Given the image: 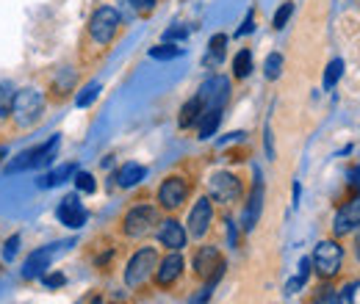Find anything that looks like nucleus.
Masks as SVG:
<instances>
[{
  "mask_svg": "<svg viewBox=\"0 0 360 304\" xmlns=\"http://www.w3.org/2000/svg\"><path fill=\"white\" fill-rule=\"evenodd\" d=\"M183 268H186V260L180 258V252H169L164 260H158L155 285H158V288H172L180 277H183Z\"/></svg>",
  "mask_w": 360,
  "mask_h": 304,
  "instance_id": "15",
  "label": "nucleus"
},
{
  "mask_svg": "<svg viewBox=\"0 0 360 304\" xmlns=\"http://www.w3.org/2000/svg\"><path fill=\"white\" fill-rule=\"evenodd\" d=\"M227 238H230V246H236V224L227 218Z\"/></svg>",
  "mask_w": 360,
  "mask_h": 304,
  "instance_id": "44",
  "label": "nucleus"
},
{
  "mask_svg": "<svg viewBox=\"0 0 360 304\" xmlns=\"http://www.w3.org/2000/svg\"><path fill=\"white\" fill-rule=\"evenodd\" d=\"M202 114H205V105H202L200 94H194V97H191V100H186V103H183V108H180L178 128H180V131L194 128V125L200 122V117H202Z\"/></svg>",
  "mask_w": 360,
  "mask_h": 304,
  "instance_id": "18",
  "label": "nucleus"
},
{
  "mask_svg": "<svg viewBox=\"0 0 360 304\" xmlns=\"http://www.w3.org/2000/svg\"><path fill=\"white\" fill-rule=\"evenodd\" d=\"M349 177H352V180H349V183H352V188H355V191H360V166H355Z\"/></svg>",
  "mask_w": 360,
  "mask_h": 304,
  "instance_id": "43",
  "label": "nucleus"
},
{
  "mask_svg": "<svg viewBox=\"0 0 360 304\" xmlns=\"http://www.w3.org/2000/svg\"><path fill=\"white\" fill-rule=\"evenodd\" d=\"M300 194H302V188H300V183L294 185V205H300Z\"/></svg>",
  "mask_w": 360,
  "mask_h": 304,
  "instance_id": "45",
  "label": "nucleus"
},
{
  "mask_svg": "<svg viewBox=\"0 0 360 304\" xmlns=\"http://www.w3.org/2000/svg\"><path fill=\"white\" fill-rule=\"evenodd\" d=\"M155 224H161V221H158V208L141 202V205H134V208L122 216V232H125L128 238H144V235H150V232L155 230Z\"/></svg>",
  "mask_w": 360,
  "mask_h": 304,
  "instance_id": "4",
  "label": "nucleus"
},
{
  "mask_svg": "<svg viewBox=\"0 0 360 304\" xmlns=\"http://www.w3.org/2000/svg\"><path fill=\"white\" fill-rule=\"evenodd\" d=\"M252 31H255V11H247V17H244L241 28L236 31V39H238V37H247V34H252Z\"/></svg>",
  "mask_w": 360,
  "mask_h": 304,
  "instance_id": "37",
  "label": "nucleus"
},
{
  "mask_svg": "<svg viewBox=\"0 0 360 304\" xmlns=\"http://www.w3.org/2000/svg\"><path fill=\"white\" fill-rule=\"evenodd\" d=\"M120 28H122V14H120V8H114V6H97V8L91 11L89 22H86V39H89L94 47L105 50L108 44L117 39Z\"/></svg>",
  "mask_w": 360,
  "mask_h": 304,
  "instance_id": "1",
  "label": "nucleus"
},
{
  "mask_svg": "<svg viewBox=\"0 0 360 304\" xmlns=\"http://www.w3.org/2000/svg\"><path fill=\"white\" fill-rule=\"evenodd\" d=\"M311 304H344V299H341V293H338L335 288L321 285V288L316 291V296H314V302Z\"/></svg>",
  "mask_w": 360,
  "mask_h": 304,
  "instance_id": "33",
  "label": "nucleus"
},
{
  "mask_svg": "<svg viewBox=\"0 0 360 304\" xmlns=\"http://www.w3.org/2000/svg\"><path fill=\"white\" fill-rule=\"evenodd\" d=\"M45 114V94L39 91L37 86H25V88H17L14 94V103H11V122L17 128H34Z\"/></svg>",
  "mask_w": 360,
  "mask_h": 304,
  "instance_id": "2",
  "label": "nucleus"
},
{
  "mask_svg": "<svg viewBox=\"0 0 360 304\" xmlns=\"http://www.w3.org/2000/svg\"><path fill=\"white\" fill-rule=\"evenodd\" d=\"M341 75H344V61L341 58H333L330 64H327V70H324V88H333L338 81H341Z\"/></svg>",
  "mask_w": 360,
  "mask_h": 304,
  "instance_id": "30",
  "label": "nucleus"
},
{
  "mask_svg": "<svg viewBox=\"0 0 360 304\" xmlns=\"http://www.w3.org/2000/svg\"><path fill=\"white\" fill-rule=\"evenodd\" d=\"M42 285L50 288V291L64 288V285H67V277H64V274H58V271H53V274H45V277H42Z\"/></svg>",
  "mask_w": 360,
  "mask_h": 304,
  "instance_id": "36",
  "label": "nucleus"
},
{
  "mask_svg": "<svg viewBox=\"0 0 360 304\" xmlns=\"http://www.w3.org/2000/svg\"><path fill=\"white\" fill-rule=\"evenodd\" d=\"M100 91H103V86H100L97 81H91V84H86V86L75 94V105H78V108H89L91 103H97Z\"/></svg>",
  "mask_w": 360,
  "mask_h": 304,
  "instance_id": "28",
  "label": "nucleus"
},
{
  "mask_svg": "<svg viewBox=\"0 0 360 304\" xmlns=\"http://www.w3.org/2000/svg\"><path fill=\"white\" fill-rule=\"evenodd\" d=\"M291 14H294V3H291V0H285V3H283V6L274 11V17H271V25H274V31H283V28L288 25Z\"/></svg>",
  "mask_w": 360,
  "mask_h": 304,
  "instance_id": "32",
  "label": "nucleus"
},
{
  "mask_svg": "<svg viewBox=\"0 0 360 304\" xmlns=\"http://www.w3.org/2000/svg\"><path fill=\"white\" fill-rule=\"evenodd\" d=\"M158 241H161V246H167L169 252H180V249L186 246V241H188V230L180 224L178 218H164V221L158 224Z\"/></svg>",
  "mask_w": 360,
  "mask_h": 304,
  "instance_id": "14",
  "label": "nucleus"
},
{
  "mask_svg": "<svg viewBox=\"0 0 360 304\" xmlns=\"http://www.w3.org/2000/svg\"><path fill=\"white\" fill-rule=\"evenodd\" d=\"M155 268H158V252L153 246H141L125 265V285L128 288H141L155 274Z\"/></svg>",
  "mask_w": 360,
  "mask_h": 304,
  "instance_id": "3",
  "label": "nucleus"
},
{
  "mask_svg": "<svg viewBox=\"0 0 360 304\" xmlns=\"http://www.w3.org/2000/svg\"><path fill=\"white\" fill-rule=\"evenodd\" d=\"M358 288H360V282H347V285L341 288V291H344V293H341V299H344L347 304H352L355 302V291H358Z\"/></svg>",
  "mask_w": 360,
  "mask_h": 304,
  "instance_id": "40",
  "label": "nucleus"
},
{
  "mask_svg": "<svg viewBox=\"0 0 360 304\" xmlns=\"http://www.w3.org/2000/svg\"><path fill=\"white\" fill-rule=\"evenodd\" d=\"M305 282H308V279H302V277H294V279H288V285H285V293H300V291L305 288Z\"/></svg>",
  "mask_w": 360,
  "mask_h": 304,
  "instance_id": "41",
  "label": "nucleus"
},
{
  "mask_svg": "<svg viewBox=\"0 0 360 304\" xmlns=\"http://www.w3.org/2000/svg\"><path fill=\"white\" fill-rule=\"evenodd\" d=\"M188 191H191V185H188V180L186 177H180V174H169L161 185H158V205L164 208V211H178L183 208V202L188 199Z\"/></svg>",
  "mask_w": 360,
  "mask_h": 304,
  "instance_id": "7",
  "label": "nucleus"
},
{
  "mask_svg": "<svg viewBox=\"0 0 360 304\" xmlns=\"http://www.w3.org/2000/svg\"><path fill=\"white\" fill-rule=\"evenodd\" d=\"M211 221H214V199L211 197H200L191 211H188V218H186V230L191 238H205L208 230H211Z\"/></svg>",
  "mask_w": 360,
  "mask_h": 304,
  "instance_id": "8",
  "label": "nucleus"
},
{
  "mask_svg": "<svg viewBox=\"0 0 360 304\" xmlns=\"http://www.w3.org/2000/svg\"><path fill=\"white\" fill-rule=\"evenodd\" d=\"M244 194V185L241 180L233 172H214L208 180V197L219 205H236Z\"/></svg>",
  "mask_w": 360,
  "mask_h": 304,
  "instance_id": "5",
  "label": "nucleus"
},
{
  "mask_svg": "<svg viewBox=\"0 0 360 304\" xmlns=\"http://www.w3.org/2000/svg\"><path fill=\"white\" fill-rule=\"evenodd\" d=\"M214 288L217 285H211V282H205L202 288H200V293L197 296H191V304H205L208 299H211V293H214Z\"/></svg>",
  "mask_w": 360,
  "mask_h": 304,
  "instance_id": "39",
  "label": "nucleus"
},
{
  "mask_svg": "<svg viewBox=\"0 0 360 304\" xmlns=\"http://www.w3.org/2000/svg\"><path fill=\"white\" fill-rule=\"evenodd\" d=\"M264 75L266 81H277L283 75V55L280 53H269L266 61H264Z\"/></svg>",
  "mask_w": 360,
  "mask_h": 304,
  "instance_id": "29",
  "label": "nucleus"
},
{
  "mask_svg": "<svg viewBox=\"0 0 360 304\" xmlns=\"http://www.w3.org/2000/svg\"><path fill=\"white\" fill-rule=\"evenodd\" d=\"M225 53H227V37H225V34L211 37V42H208V55H205V64H222V61H225Z\"/></svg>",
  "mask_w": 360,
  "mask_h": 304,
  "instance_id": "25",
  "label": "nucleus"
},
{
  "mask_svg": "<svg viewBox=\"0 0 360 304\" xmlns=\"http://www.w3.org/2000/svg\"><path fill=\"white\" fill-rule=\"evenodd\" d=\"M355 258L360 260V232H358V238H355Z\"/></svg>",
  "mask_w": 360,
  "mask_h": 304,
  "instance_id": "47",
  "label": "nucleus"
},
{
  "mask_svg": "<svg viewBox=\"0 0 360 304\" xmlns=\"http://www.w3.org/2000/svg\"><path fill=\"white\" fill-rule=\"evenodd\" d=\"M188 34H191V31H188V28H186V25H172V28H167V31H164V42H186V39H188Z\"/></svg>",
  "mask_w": 360,
  "mask_h": 304,
  "instance_id": "34",
  "label": "nucleus"
},
{
  "mask_svg": "<svg viewBox=\"0 0 360 304\" xmlns=\"http://www.w3.org/2000/svg\"><path fill=\"white\" fill-rule=\"evenodd\" d=\"M352 230H360V191L355 197H349V202H344L335 213V221H333V232L338 238L349 235Z\"/></svg>",
  "mask_w": 360,
  "mask_h": 304,
  "instance_id": "12",
  "label": "nucleus"
},
{
  "mask_svg": "<svg viewBox=\"0 0 360 304\" xmlns=\"http://www.w3.org/2000/svg\"><path fill=\"white\" fill-rule=\"evenodd\" d=\"M264 211V177L255 169V183H252V191H250V199H247V208H244V230L250 232Z\"/></svg>",
  "mask_w": 360,
  "mask_h": 304,
  "instance_id": "16",
  "label": "nucleus"
},
{
  "mask_svg": "<svg viewBox=\"0 0 360 304\" xmlns=\"http://www.w3.org/2000/svg\"><path fill=\"white\" fill-rule=\"evenodd\" d=\"M222 117H225V108H205V114L197 122V138L200 141L214 138L217 131H219V125H222Z\"/></svg>",
  "mask_w": 360,
  "mask_h": 304,
  "instance_id": "17",
  "label": "nucleus"
},
{
  "mask_svg": "<svg viewBox=\"0 0 360 304\" xmlns=\"http://www.w3.org/2000/svg\"><path fill=\"white\" fill-rule=\"evenodd\" d=\"M314 263L316 274L324 277V279H333L338 271H341V263H344V249L338 246V241H319L314 249Z\"/></svg>",
  "mask_w": 360,
  "mask_h": 304,
  "instance_id": "6",
  "label": "nucleus"
},
{
  "mask_svg": "<svg viewBox=\"0 0 360 304\" xmlns=\"http://www.w3.org/2000/svg\"><path fill=\"white\" fill-rule=\"evenodd\" d=\"M200 100L205 108H225L230 100V78L225 75H211L202 86H200Z\"/></svg>",
  "mask_w": 360,
  "mask_h": 304,
  "instance_id": "11",
  "label": "nucleus"
},
{
  "mask_svg": "<svg viewBox=\"0 0 360 304\" xmlns=\"http://www.w3.org/2000/svg\"><path fill=\"white\" fill-rule=\"evenodd\" d=\"M144 177H147V166H141V164H136V161H128V164L120 166V172H117L114 180H117L120 188H134Z\"/></svg>",
  "mask_w": 360,
  "mask_h": 304,
  "instance_id": "19",
  "label": "nucleus"
},
{
  "mask_svg": "<svg viewBox=\"0 0 360 304\" xmlns=\"http://www.w3.org/2000/svg\"><path fill=\"white\" fill-rule=\"evenodd\" d=\"M300 271H297V277H302V279H308L311 277V268H314V263H311V258H302L300 260V265H297Z\"/></svg>",
  "mask_w": 360,
  "mask_h": 304,
  "instance_id": "42",
  "label": "nucleus"
},
{
  "mask_svg": "<svg viewBox=\"0 0 360 304\" xmlns=\"http://www.w3.org/2000/svg\"><path fill=\"white\" fill-rule=\"evenodd\" d=\"M34 164H37V147L22 150L20 155H14V158L6 164V174H20V172H25V169H34Z\"/></svg>",
  "mask_w": 360,
  "mask_h": 304,
  "instance_id": "24",
  "label": "nucleus"
},
{
  "mask_svg": "<svg viewBox=\"0 0 360 304\" xmlns=\"http://www.w3.org/2000/svg\"><path fill=\"white\" fill-rule=\"evenodd\" d=\"M252 67H255L252 50H250V47H241V50L233 55V78H236V81L250 78V75H252Z\"/></svg>",
  "mask_w": 360,
  "mask_h": 304,
  "instance_id": "23",
  "label": "nucleus"
},
{
  "mask_svg": "<svg viewBox=\"0 0 360 304\" xmlns=\"http://www.w3.org/2000/svg\"><path fill=\"white\" fill-rule=\"evenodd\" d=\"M75 84H78V72L70 70V67H64V70H58V72L53 75L50 91H56V97L61 100V97H67L70 91H75Z\"/></svg>",
  "mask_w": 360,
  "mask_h": 304,
  "instance_id": "20",
  "label": "nucleus"
},
{
  "mask_svg": "<svg viewBox=\"0 0 360 304\" xmlns=\"http://www.w3.org/2000/svg\"><path fill=\"white\" fill-rule=\"evenodd\" d=\"M58 246L61 244H50V246L34 249L28 255L25 265H22V279H42L47 274V268H50V263H53V258H56V252H58Z\"/></svg>",
  "mask_w": 360,
  "mask_h": 304,
  "instance_id": "13",
  "label": "nucleus"
},
{
  "mask_svg": "<svg viewBox=\"0 0 360 304\" xmlns=\"http://www.w3.org/2000/svg\"><path fill=\"white\" fill-rule=\"evenodd\" d=\"M14 94H17V88H14L11 81H0V119H8L11 117Z\"/></svg>",
  "mask_w": 360,
  "mask_h": 304,
  "instance_id": "27",
  "label": "nucleus"
},
{
  "mask_svg": "<svg viewBox=\"0 0 360 304\" xmlns=\"http://www.w3.org/2000/svg\"><path fill=\"white\" fill-rule=\"evenodd\" d=\"M128 3H131V8L136 14H150L158 6V0H128Z\"/></svg>",
  "mask_w": 360,
  "mask_h": 304,
  "instance_id": "38",
  "label": "nucleus"
},
{
  "mask_svg": "<svg viewBox=\"0 0 360 304\" xmlns=\"http://www.w3.org/2000/svg\"><path fill=\"white\" fill-rule=\"evenodd\" d=\"M17 252H20V235H11V238L3 244V260L11 263L17 258Z\"/></svg>",
  "mask_w": 360,
  "mask_h": 304,
  "instance_id": "35",
  "label": "nucleus"
},
{
  "mask_svg": "<svg viewBox=\"0 0 360 304\" xmlns=\"http://www.w3.org/2000/svg\"><path fill=\"white\" fill-rule=\"evenodd\" d=\"M75 172H78V166H75V164H61V166H56V169H50L47 174L39 177V188H56V185H61V183L72 180Z\"/></svg>",
  "mask_w": 360,
  "mask_h": 304,
  "instance_id": "21",
  "label": "nucleus"
},
{
  "mask_svg": "<svg viewBox=\"0 0 360 304\" xmlns=\"http://www.w3.org/2000/svg\"><path fill=\"white\" fill-rule=\"evenodd\" d=\"M6 158H8V147H6V144H0V164H3Z\"/></svg>",
  "mask_w": 360,
  "mask_h": 304,
  "instance_id": "46",
  "label": "nucleus"
},
{
  "mask_svg": "<svg viewBox=\"0 0 360 304\" xmlns=\"http://www.w3.org/2000/svg\"><path fill=\"white\" fill-rule=\"evenodd\" d=\"M72 180H75V191H78V194H94V191H97V180H94L91 172H81V169H78Z\"/></svg>",
  "mask_w": 360,
  "mask_h": 304,
  "instance_id": "31",
  "label": "nucleus"
},
{
  "mask_svg": "<svg viewBox=\"0 0 360 304\" xmlns=\"http://www.w3.org/2000/svg\"><path fill=\"white\" fill-rule=\"evenodd\" d=\"M56 218H58L64 227H70V230H81V227L89 221V211L84 208V202H81L78 191L67 194V197L58 202V208H56Z\"/></svg>",
  "mask_w": 360,
  "mask_h": 304,
  "instance_id": "10",
  "label": "nucleus"
},
{
  "mask_svg": "<svg viewBox=\"0 0 360 304\" xmlns=\"http://www.w3.org/2000/svg\"><path fill=\"white\" fill-rule=\"evenodd\" d=\"M58 147H61V136H50L45 144H37V164L34 169H47L53 164V158L58 155Z\"/></svg>",
  "mask_w": 360,
  "mask_h": 304,
  "instance_id": "22",
  "label": "nucleus"
},
{
  "mask_svg": "<svg viewBox=\"0 0 360 304\" xmlns=\"http://www.w3.org/2000/svg\"><path fill=\"white\" fill-rule=\"evenodd\" d=\"M191 268H194V274H197L200 279L208 282L211 277H225L227 265L217 246H200V249L194 252V258H191Z\"/></svg>",
  "mask_w": 360,
  "mask_h": 304,
  "instance_id": "9",
  "label": "nucleus"
},
{
  "mask_svg": "<svg viewBox=\"0 0 360 304\" xmlns=\"http://www.w3.org/2000/svg\"><path fill=\"white\" fill-rule=\"evenodd\" d=\"M180 55H183V47H178L175 42H161L150 47V58H155V61H172Z\"/></svg>",
  "mask_w": 360,
  "mask_h": 304,
  "instance_id": "26",
  "label": "nucleus"
}]
</instances>
